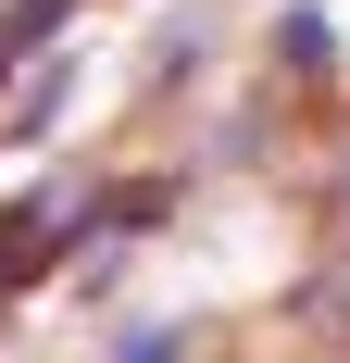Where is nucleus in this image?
<instances>
[{"mask_svg":"<svg viewBox=\"0 0 350 363\" xmlns=\"http://www.w3.org/2000/svg\"><path fill=\"white\" fill-rule=\"evenodd\" d=\"M276 63H288V75H325V63H338L325 13H288V26H276Z\"/></svg>","mask_w":350,"mask_h":363,"instance_id":"obj_1","label":"nucleus"}]
</instances>
